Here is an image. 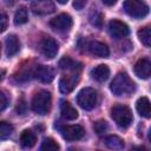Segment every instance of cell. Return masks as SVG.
Wrapping results in <instances>:
<instances>
[{
	"instance_id": "obj_30",
	"label": "cell",
	"mask_w": 151,
	"mask_h": 151,
	"mask_svg": "<svg viewBox=\"0 0 151 151\" xmlns=\"http://www.w3.org/2000/svg\"><path fill=\"white\" fill-rule=\"evenodd\" d=\"M86 1L87 0H74L73 1V7L76 9H83L84 6L86 5Z\"/></svg>"
},
{
	"instance_id": "obj_29",
	"label": "cell",
	"mask_w": 151,
	"mask_h": 151,
	"mask_svg": "<svg viewBox=\"0 0 151 151\" xmlns=\"http://www.w3.org/2000/svg\"><path fill=\"white\" fill-rule=\"evenodd\" d=\"M7 106H8V98L2 91H0V112L4 111Z\"/></svg>"
},
{
	"instance_id": "obj_20",
	"label": "cell",
	"mask_w": 151,
	"mask_h": 151,
	"mask_svg": "<svg viewBox=\"0 0 151 151\" xmlns=\"http://www.w3.org/2000/svg\"><path fill=\"white\" fill-rule=\"evenodd\" d=\"M37 142V136L34 132H32L31 130H25L22 131L21 136H20V144L24 147H33L35 145Z\"/></svg>"
},
{
	"instance_id": "obj_6",
	"label": "cell",
	"mask_w": 151,
	"mask_h": 151,
	"mask_svg": "<svg viewBox=\"0 0 151 151\" xmlns=\"http://www.w3.org/2000/svg\"><path fill=\"white\" fill-rule=\"evenodd\" d=\"M72 25H73V20L71 15L67 13H61L57 15L55 18L51 19L50 21V26L54 31H58V32H67L71 29Z\"/></svg>"
},
{
	"instance_id": "obj_19",
	"label": "cell",
	"mask_w": 151,
	"mask_h": 151,
	"mask_svg": "<svg viewBox=\"0 0 151 151\" xmlns=\"http://www.w3.org/2000/svg\"><path fill=\"white\" fill-rule=\"evenodd\" d=\"M59 67L61 70L76 72V71H79L81 68V64L76 61V60H73V59H71V58H68V57H64V58H61L59 60Z\"/></svg>"
},
{
	"instance_id": "obj_33",
	"label": "cell",
	"mask_w": 151,
	"mask_h": 151,
	"mask_svg": "<svg viewBox=\"0 0 151 151\" xmlns=\"http://www.w3.org/2000/svg\"><path fill=\"white\" fill-rule=\"evenodd\" d=\"M67 1H68V0H57V2H59V4H61V5L67 4Z\"/></svg>"
},
{
	"instance_id": "obj_8",
	"label": "cell",
	"mask_w": 151,
	"mask_h": 151,
	"mask_svg": "<svg viewBox=\"0 0 151 151\" xmlns=\"http://www.w3.org/2000/svg\"><path fill=\"white\" fill-rule=\"evenodd\" d=\"M109 33L114 39H122L129 34V27L125 22L113 19L109 24Z\"/></svg>"
},
{
	"instance_id": "obj_16",
	"label": "cell",
	"mask_w": 151,
	"mask_h": 151,
	"mask_svg": "<svg viewBox=\"0 0 151 151\" xmlns=\"http://www.w3.org/2000/svg\"><path fill=\"white\" fill-rule=\"evenodd\" d=\"M6 54L7 57H12L18 53L20 48V41L15 34H9L6 38Z\"/></svg>"
},
{
	"instance_id": "obj_7",
	"label": "cell",
	"mask_w": 151,
	"mask_h": 151,
	"mask_svg": "<svg viewBox=\"0 0 151 151\" xmlns=\"http://www.w3.org/2000/svg\"><path fill=\"white\" fill-rule=\"evenodd\" d=\"M31 9L37 15H46L55 11V5L52 0H33Z\"/></svg>"
},
{
	"instance_id": "obj_31",
	"label": "cell",
	"mask_w": 151,
	"mask_h": 151,
	"mask_svg": "<svg viewBox=\"0 0 151 151\" xmlns=\"http://www.w3.org/2000/svg\"><path fill=\"white\" fill-rule=\"evenodd\" d=\"M106 6H113L116 2H117V0H101Z\"/></svg>"
},
{
	"instance_id": "obj_11",
	"label": "cell",
	"mask_w": 151,
	"mask_h": 151,
	"mask_svg": "<svg viewBox=\"0 0 151 151\" xmlns=\"http://www.w3.org/2000/svg\"><path fill=\"white\" fill-rule=\"evenodd\" d=\"M54 70L51 66H46V65H39L34 68L33 76L39 79L42 83H51L54 79Z\"/></svg>"
},
{
	"instance_id": "obj_22",
	"label": "cell",
	"mask_w": 151,
	"mask_h": 151,
	"mask_svg": "<svg viewBox=\"0 0 151 151\" xmlns=\"http://www.w3.org/2000/svg\"><path fill=\"white\" fill-rule=\"evenodd\" d=\"M28 21V11L25 6H21L17 9L15 14H14V25L19 26V25H24Z\"/></svg>"
},
{
	"instance_id": "obj_27",
	"label": "cell",
	"mask_w": 151,
	"mask_h": 151,
	"mask_svg": "<svg viewBox=\"0 0 151 151\" xmlns=\"http://www.w3.org/2000/svg\"><path fill=\"white\" fill-rule=\"evenodd\" d=\"M93 129H94V131H96V133L98 136H103L107 131L109 125H107V123L105 120H97L94 123V125H93Z\"/></svg>"
},
{
	"instance_id": "obj_3",
	"label": "cell",
	"mask_w": 151,
	"mask_h": 151,
	"mask_svg": "<svg viewBox=\"0 0 151 151\" xmlns=\"http://www.w3.org/2000/svg\"><path fill=\"white\" fill-rule=\"evenodd\" d=\"M111 118L119 127H129L133 120L131 110L125 105H114L111 109Z\"/></svg>"
},
{
	"instance_id": "obj_18",
	"label": "cell",
	"mask_w": 151,
	"mask_h": 151,
	"mask_svg": "<svg viewBox=\"0 0 151 151\" xmlns=\"http://www.w3.org/2000/svg\"><path fill=\"white\" fill-rule=\"evenodd\" d=\"M136 109L138 113L144 118H150L151 110H150V100L146 97H140L136 103Z\"/></svg>"
},
{
	"instance_id": "obj_17",
	"label": "cell",
	"mask_w": 151,
	"mask_h": 151,
	"mask_svg": "<svg viewBox=\"0 0 151 151\" xmlns=\"http://www.w3.org/2000/svg\"><path fill=\"white\" fill-rule=\"evenodd\" d=\"M60 113L64 119L66 120H74L78 118V111L68 103V101H61L60 104Z\"/></svg>"
},
{
	"instance_id": "obj_28",
	"label": "cell",
	"mask_w": 151,
	"mask_h": 151,
	"mask_svg": "<svg viewBox=\"0 0 151 151\" xmlns=\"http://www.w3.org/2000/svg\"><path fill=\"white\" fill-rule=\"evenodd\" d=\"M7 24H8V19L7 15L2 12H0V33L4 32L7 28Z\"/></svg>"
},
{
	"instance_id": "obj_4",
	"label": "cell",
	"mask_w": 151,
	"mask_h": 151,
	"mask_svg": "<svg viewBox=\"0 0 151 151\" xmlns=\"http://www.w3.org/2000/svg\"><path fill=\"white\" fill-rule=\"evenodd\" d=\"M97 100H98L97 92L92 87H85V88L80 90L77 96V103L79 104V106L81 109H84L86 111L94 109V106L97 105Z\"/></svg>"
},
{
	"instance_id": "obj_21",
	"label": "cell",
	"mask_w": 151,
	"mask_h": 151,
	"mask_svg": "<svg viewBox=\"0 0 151 151\" xmlns=\"http://www.w3.org/2000/svg\"><path fill=\"white\" fill-rule=\"evenodd\" d=\"M105 145L112 150H120L124 147V142L120 137L111 134V136H107L105 138Z\"/></svg>"
},
{
	"instance_id": "obj_14",
	"label": "cell",
	"mask_w": 151,
	"mask_h": 151,
	"mask_svg": "<svg viewBox=\"0 0 151 151\" xmlns=\"http://www.w3.org/2000/svg\"><path fill=\"white\" fill-rule=\"evenodd\" d=\"M87 47H88V51L91 52V54H93L94 57H98V58H106L110 54L109 47L104 42H100V41H91L87 45Z\"/></svg>"
},
{
	"instance_id": "obj_24",
	"label": "cell",
	"mask_w": 151,
	"mask_h": 151,
	"mask_svg": "<svg viewBox=\"0 0 151 151\" xmlns=\"http://www.w3.org/2000/svg\"><path fill=\"white\" fill-rule=\"evenodd\" d=\"M40 150H42V151H57V150H59V144L53 138H45L41 143Z\"/></svg>"
},
{
	"instance_id": "obj_25",
	"label": "cell",
	"mask_w": 151,
	"mask_h": 151,
	"mask_svg": "<svg viewBox=\"0 0 151 151\" xmlns=\"http://www.w3.org/2000/svg\"><path fill=\"white\" fill-rule=\"evenodd\" d=\"M13 132V126L8 123L0 122V139H6L8 138Z\"/></svg>"
},
{
	"instance_id": "obj_23",
	"label": "cell",
	"mask_w": 151,
	"mask_h": 151,
	"mask_svg": "<svg viewBox=\"0 0 151 151\" xmlns=\"http://www.w3.org/2000/svg\"><path fill=\"white\" fill-rule=\"evenodd\" d=\"M138 38L139 40L142 41V44L146 47H150L151 45V32H150V27L146 26V27H143L138 31Z\"/></svg>"
},
{
	"instance_id": "obj_9",
	"label": "cell",
	"mask_w": 151,
	"mask_h": 151,
	"mask_svg": "<svg viewBox=\"0 0 151 151\" xmlns=\"http://www.w3.org/2000/svg\"><path fill=\"white\" fill-rule=\"evenodd\" d=\"M58 50H59L58 42L51 37L44 38L40 42V51L47 59H53L57 55Z\"/></svg>"
},
{
	"instance_id": "obj_15",
	"label": "cell",
	"mask_w": 151,
	"mask_h": 151,
	"mask_svg": "<svg viewBox=\"0 0 151 151\" xmlns=\"http://www.w3.org/2000/svg\"><path fill=\"white\" fill-rule=\"evenodd\" d=\"M110 76V68L107 65H104V64H100L98 66H96L94 68H92L91 71V77L98 81V83H104L107 80Z\"/></svg>"
},
{
	"instance_id": "obj_34",
	"label": "cell",
	"mask_w": 151,
	"mask_h": 151,
	"mask_svg": "<svg viewBox=\"0 0 151 151\" xmlns=\"http://www.w3.org/2000/svg\"><path fill=\"white\" fill-rule=\"evenodd\" d=\"M0 52H1V45H0Z\"/></svg>"
},
{
	"instance_id": "obj_2",
	"label": "cell",
	"mask_w": 151,
	"mask_h": 151,
	"mask_svg": "<svg viewBox=\"0 0 151 151\" xmlns=\"http://www.w3.org/2000/svg\"><path fill=\"white\" fill-rule=\"evenodd\" d=\"M51 105H52L51 93L45 90L37 92L32 99V110L40 116L47 114L51 110Z\"/></svg>"
},
{
	"instance_id": "obj_5",
	"label": "cell",
	"mask_w": 151,
	"mask_h": 151,
	"mask_svg": "<svg viewBox=\"0 0 151 151\" xmlns=\"http://www.w3.org/2000/svg\"><path fill=\"white\" fill-rule=\"evenodd\" d=\"M123 8L132 18H144L149 13V6L142 0H125Z\"/></svg>"
},
{
	"instance_id": "obj_32",
	"label": "cell",
	"mask_w": 151,
	"mask_h": 151,
	"mask_svg": "<svg viewBox=\"0 0 151 151\" xmlns=\"http://www.w3.org/2000/svg\"><path fill=\"white\" fill-rule=\"evenodd\" d=\"M14 1H15V0H5V2H6L7 5H9V6H11V5H13V4H14Z\"/></svg>"
},
{
	"instance_id": "obj_26",
	"label": "cell",
	"mask_w": 151,
	"mask_h": 151,
	"mask_svg": "<svg viewBox=\"0 0 151 151\" xmlns=\"http://www.w3.org/2000/svg\"><path fill=\"white\" fill-rule=\"evenodd\" d=\"M103 20H104V15H103L100 12H98V11H92V12H91V14H90V22H91L93 26L101 27Z\"/></svg>"
},
{
	"instance_id": "obj_1",
	"label": "cell",
	"mask_w": 151,
	"mask_h": 151,
	"mask_svg": "<svg viewBox=\"0 0 151 151\" xmlns=\"http://www.w3.org/2000/svg\"><path fill=\"white\" fill-rule=\"evenodd\" d=\"M110 90L116 96L131 94L136 90V85L125 72H120L113 78L110 85Z\"/></svg>"
},
{
	"instance_id": "obj_12",
	"label": "cell",
	"mask_w": 151,
	"mask_h": 151,
	"mask_svg": "<svg viewBox=\"0 0 151 151\" xmlns=\"http://www.w3.org/2000/svg\"><path fill=\"white\" fill-rule=\"evenodd\" d=\"M78 80H79V76L76 73V74H71V76H65L60 79L59 81V90L61 93H70L74 90V87L77 86L78 84Z\"/></svg>"
},
{
	"instance_id": "obj_13",
	"label": "cell",
	"mask_w": 151,
	"mask_h": 151,
	"mask_svg": "<svg viewBox=\"0 0 151 151\" xmlns=\"http://www.w3.org/2000/svg\"><path fill=\"white\" fill-rule=\"evenodd\" d=\"M134 73L137 77L142 78V79H147L151 74V63L143 58V59H139L136 64H134Z\"/></svg>"
},
{
	"instance_id": "obj_10",
	"label": "cell",
	"mask_w": 151,
	"mask_h": 151,
	"mask_svg": "<svg viewBox=\"0 0 151 151\" xmlns=\"http://www.w3.org/2000/svg\"><path fill=\"white\" fill-rule=\"evenodd\" d=\"M85 131L83 129V126L80 125H67V126H64L61 129V136L64 139L66 140H78L80 138H83Z\"/></svg>"
}]
</instances>
